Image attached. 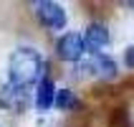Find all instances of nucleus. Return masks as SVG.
<instances>
[{
    "mask_svg": "<svg viewBox=\"0 0 134 127\" xmlns=\"http://www.w3.org/2000/svg\"><path fill=\"white\" fill-rule=\"evenodd\" d=\"M43 56L36 48H18L8 61V84L13 87H38L43 79Z\"/></svg>",
    "mask_w": 134,
    "mask_h": 127,
    "instance_id": "f257e3e1",
    "label": "nucleus"
},
{
    "mask_svg": "<svg viewBox=\"0 0 134 127\" xmlns=\"http://www.w3.org/2000/svg\"><path fill=\"white\" fill-rule=\"evenodd\" d=\"M36 15L48 31H61L66 26V10L61 3H51V0H38L36 5Z\"/></svg>",
    "mask_w": 134,
    "mask_h": 127,
    "instance_id": "f03ea898",
    "label": "nucleus"
},
{
    "mask_svg": "<svg viewBox=\"0 0 134 127\" xmlns=\"http://www.w3.org/2000/svg\"><path fill=\"white\" fill-rule=\"evenodd\" d=\"M56 53H58L61 61H81V56L86 53V41H83L81 33H74V31H68L63 36L58 38V43H56Z\"/></svg>",
    "mask_w": 134,
    "mask_h": 127,
    "instance_id": "7ed1b4c3",
    "label": "nucleus"
},
{
    "mask_svg": "<svg viewBox=\"0 0 134 127\" xmlns=\"http://www.w3.org/2000/svg\"><path fill=\"white\" fill-rule=\"evenodd\" d=\"M0 104L5 107V109H10V112H23V109L30 104V94H28V89H23V87L5 84V87L0 89Z\"/></svg>",
    "mask_w": 134,
    "mask_h": 127,
    "instance_id": "20e7f679",
    "label": "nucleus"
},
{
    "mask_svg": "<svg viewBox=\"0 0 134 127\" xmlns=\"http://www.w3.org/2000/svg\"><path fill=\"white\" fill-rule=\"evenodd\" d=\"M56 94L58 89L53 87V79L51 76H43L36 87V94H33V104H36L38 112H48L53 104H56Z\"/></svg>",
    "mask_w": 134,
    "mask_h": 127,
    "instance_id": "39448f33",
    "label": "nucleus"
},
{
    "mask_svg": "<svg viewBox=\"0 0 134 127\" xmlns=\"http://www.w3.org/2000/svg\"><path fill=\"white\" fill-rule=\"evenodd\" d=\"M83 41H86V48L96 56V53H101V48L109 46L111 36H109V28H106L104 23H91L89 28H86V33H83Z\"/></svg>",
    "mask_w": 134,
    "mask_h": 127,
    "instance_id": "423d86ee",
    "label": "nucleus"
},
{
    "mask_svg": "<svg viewBox=\"0 0 134 127\" xmlns=\"http://www.w3.org/2000/svg\"><path fill=\"white\" fill-rule=\"evenodd\" d=\"M91 66L96 69V71L104 76V79H111V76H116V61H114L111 56H106V53H96V56L91 59Z\"/></svg>",
    "mask_w": 134,
    "mask_h": 127,
    "instance_id": "0eeeda50",
    "label": "nucleus"
},
{
    "mask_svg": "<svg viewBox=\"0 0 134 127\" xmlns=\"http://www.w3.org/2000/svg\"><path fill=\"white\" fill-rule=\"evenodd\" d=\"M79 104L76 102V94L71 89H58V94H56V109H61V112H68V109H74V107Z\"/></svg>",
    "mask_w": 134,
    "mask_h": 127,
    "instance_id": "6e6552de",
    "label": "nucleus"
},
{
    "mask_svg": "<svg viewBox=\"0 0 134 127\" xmlns=\"http://www.w3.org/2000/svg\"><path fill=\"white\" fill-rule=\"evenodd\" d=\"M124 64H127V69L134 71V46H129L127 51H124Z\"/></svg>",
    "mask_w": 134,
    "mask_h": 127,
    "instance_id": "1a4fd4ad",
    "label": "nucleus"
},
{
    "mask_svg": "<svg viewBox=\"0 0 134 127\" xmlns=\"http://www.w3.org/2000/svg\"><path fill=\"white\" fill-rule=\"evenodd\" d=\"M129 8H134V0H132V3H129Z\"/></svg>",
    "mask_w": 134,
    "mask_h": 127,
    "instance_id": "9d476101",
    "label": "nucleus"
}]
</instances>
